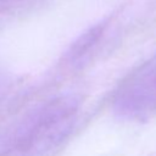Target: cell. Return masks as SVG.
Here are the masks:
<instances>
[{
	"mask_svg": "<svg viewBox=\"0 0 156 156\" xmlns=\"http://www.w3.org/2000/svg\"><path fill=\"white\" fill-rule=\"evenodd\" d=\"M74 106L67 99L52 100L29 113L4 140L2 156H39L63 135Z\"/></svg>",
	"mask_w": 156,
	"mask_h": 156,
	"instance_id": "cell-1",
	"label": "cell"
},
{
	"mask_svg": "<svg viewBox=\"0 0 156 156\" xmlns=\"http://www.w3.org/2000/svg\"><path fill=\"white\" fill-rule=\"evenodd\" d=\"M115 112L127 119L145 118L156 110V55L132 72L119 85Z\"/></svg>",
	"mask_w": 156,
	"mask_h": 156,
	"instance_id": "cell-2",
	"label": "cell"
}]
</instances>
